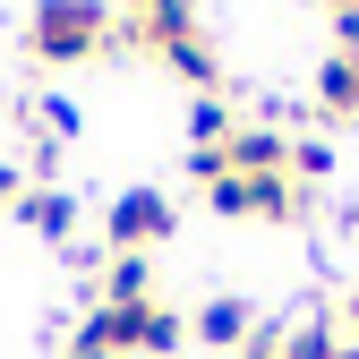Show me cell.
<instances>
[{
	"label": "cell",
	"mask_w": 359,
	"mask_h": 359,
	"mask_svg": "<svg viewBox=\"0 0 359 359\" xmlns=\"http://www.w3.org/2000/svg\"><path fill=\"white\" fill-rule=\"evenodd\" d=\"M120 9H128V18H146V0H120Z\"/></svg>",
	"instance_id": "obj_17"
},
{
	"label": "cell",
	"mask_w": 359,
	"mask_h": 359,
	"mask_svg": "<svg viewBox=\"0 0 359 359\" xmlns=\"http://www.w3.org/2000/svg\"><path fill=\"white\" fill-rule=\"evenodd\" d=\"M146 52H154L163 69H180V77H189V86H205V95H214V86H222V69H214V52H205V34H154V43H146Z\"/></svg>",
	"instance_id": "obj_5"
},
{
	"label": "cell",
	"mask_w": 359,
	"mask_h": 359,
	"mask_svg": "<svg viewBox=\"0 0 359 359\" xmlns=\"http://www.w3.org/2000/svg\"><path fill=\"white\" fill-rule=\"evenodd\" d=\"M231 128H240V120H231L222 95H197V103H189V146H222Z\"/></svg>",
	"instance_id": "obj_10"
},
{
	"label": "cell",
	"mask_w": 359,
	"mask_h": 359,
	"mask_svg": "<svg viewBox=\"0 0 359 359\" xmlns=\"http://www.w3.org/2000/svg\"><path fill=\"white\" fill-rule=\"evenodd\" d=\"M283 359H359V351H351L334 325H299V334L283 342Z\"/></svg>",
	"instance_id": "obj_11"
},
{
	"label": "cell",
	"mask_w": 359,
	"mask_h": 359,
	"mask_svg": "<svg viewBox=\"0 0 359 359\" xmlns=\"http://www.w3.org/2000/svg\"><path fill=\"white\" fill-rule=\"evenodd\" d=\"M180 342H189V325H180V308H146V317H137V359H171Z\"/></svg>",
	"instance_id": "obj_9"
},
{
	"label": "cell",
	"mask_w": 359,
	"mask_h": 359,
	"mask_svg": "<svg viewBox=\"0 0 359 359\" xmlns=\"http://www.w3.org/2000/svg\"><path fill=\"white\" fill-rule=\"evenodd\" d=\"M317 111H325V120H351V111H359V60L334 52V60L317 69Z\"/></svg>",
	"instance_id": "obj_8"
},
{
	"label": "cell",
	"mask_w": 359,
	"mask_h": 359,
	"mask_svg": "<svg viewBox=\"0 0 359 359\" xmlns=\"http://www.w3.org/2000/svg\"><path fill=\"white\" fill-rule=\"evenodd\" d=\"M240 359H283V342H248V351H240Z\"/></svg>",
	"instance_id": "obj_16"
},
{
	"label": "cell",
	"mask_w": 359,
	"mask_h": 359,
	"mask_svg": "<svg viewBox=\"0 0 359 359\" xmlns=\"http://www.w3.org/2000/svg\"><path fill=\"white\" fill-rule=\"evenodd\" d=\"M189 180H197V189H214V180H231V171H222V146H197V154H189Z\"/></svg>",
	"instance_id": "obj_13"
},
{
	"label": "cell",
	"mask_w": 359,
	"mask_h": 359,
	"mask_svg": "<svg viewBox=\"0 0 359 359\" xmlns=\"http://www.w3.org/2000/svg\"><path fill=\"white\" fill-rule=\"evenodd\" d=\"M222 171H240V180H291V137L274 120H240L231 137H222Z\"/></svg>",
	"instance_id": "obj_3"
},
{
	"label": "cell",
	"mask_w": 359,
	"mask_h": 359,
	"mask_svg": "<svg viewBox=\"0 0 359 359\" xmlns=\"http://www.w3.org/2000/svg\"><path fill=\"white\" fill-rule=\"evenodd\" d=\"M18 197H26V171H18V163H0V214H9Z\"/></svg>",
	"instance_id": "obj_15"
},
{
	"label": "cell",
	"mask_w": 359,
	"mask_h": 359,
	"mask_svg": "<svg viewBox=\"0 0 359 359\" xmlns=\"http://www.w3.org/2000/svg\"><path fill=\"white\" fill-rule=\"evenodd\" d=\"M180 231V205L163 197V189H120L111 197V214H103V240H111V257H146L154 240H171Z\"/></svg>",
	"instance_id": "obj_2"
},
{
	"label": "cell",
	"mask_w": 359,
	"mask_h": 359,
	"mask_svg": "<svg viewBox=\"0 0 359 359\" xmlns=\"http://www.w3.org/2000/svg\"><path fill=\"white\" fill-rule=\"evenodd\" d=\"M69 359H77V351H69Z\"/></svg>",
	"instance_id": "obj_20"
},
{
	"label": "cell",
	"mask_w": 359,
	"mask_h": 359,
	"mask_svg": "<svg viewBox=\"0 0 359 359\" xmlns=\"http://www.w3.org/2000/svg\"><path fill=\"white\" fill-rule=\"evenodd\" d=\"M9 214L26 222L34 240H69V231H77V205H69V189H52V180H26V197H18Z\"/></svg>",
	"instance_id": "obj_4"
},
{
	"label": "cell",
	"mask_w": 359,
	"mask_h": 359,
	"mask_svg": "<svg viewBox=\"0 0 359 359\" xmlns=\"http://www.w3.org/2000/svg\"><path fill=\"white\" fill-rule=\"evenodd\" d=\"M325 171H334V154H325L317 137H299V146H291V180H299V189H317Z\"/></svg>",
	"instance_id": "obj_12"
},
{
	"label": "cell",
	"mask_w": 359,
	"mask_h": 359,
	"mask_svg": "<svg viewBox=\"0 0 359 359\" xmlns=\"http://www.w3.org/2000/svg\"><path fill=\"white\" fill-rule=\"evenodd\" d=\"M189 334H197L205 351H240V342H248V299H205L197 317H189Z\"/></svg>",
	"instance_id": "obj_6"
},
{
	"label": "cell",
	"mask_w": 359,
	"mask_h": 359,
	"mask_svg": "<svg viewBox=\"0 0 359 359\" xmlns=\"http://www.w3.org/2000/svg\"><path fill=\"white\" fill-rule=\"evenodd\" d=\"M103 43H111V9L103 0H34V18H26V52L43 69H77Z\"/></svg>",
	"instance_id": "obj_1"
},
{
	"label": "cell",
	"mask_w": 359,
	"mask_h": 359,
	"mask_svg": "<svg viewBox=\"0 0 359 359\" xmlns=\"http://www.w3.org/2000/svg\"><path fill=\"white\" fill-rule=\"evenodd\" d=\"M334 52H342V60H359V9H342V18H334Z\"/></svg>",
	"instance_id": "obj_14"
},
{
	"label": "cell",
	"mask_w": 359,
	"mask_h": 359,
	"mask_svg": "<svg viewBox=\"0 0 359 359\" xmlns=\"http://www.w3.org/2000/svg\"><path fill=\"white\" fill-rule=\"evenodd\" d=\"M103 308H154V265L146 257H111L103 265Z\"/></svg>",
	"instance_id": "obj_7"
},
{
	"label": "cell",
	"mask_w": 359,
	"mask_h": 359,
	"mask_svg": "<svg viewBox=\"0 0 359 359\" xmlns=\"http://www.w3.org/2000/svg\"><path fill=\"white\" fill-rule=\"evenodd\" d=\"M351 325H359V291H351Z\"/></svg>",
	"instance_id": "obj_19"
},
{
	"label": "cell",
	"mask_w": 359,
	"mask_h": 359,
	"mask_svg": "<svg viewBox=\"0 0 359 359\" xmlns=\"http://www.w3.org/2000/svg\"><path fill=\"white\" fill-rule=\"evenodd\" d=\"M325 9H334V18H342V9H359V0H325Z\"/></svg>",
	"instance_id": "obj_18"
}]
</instances>
